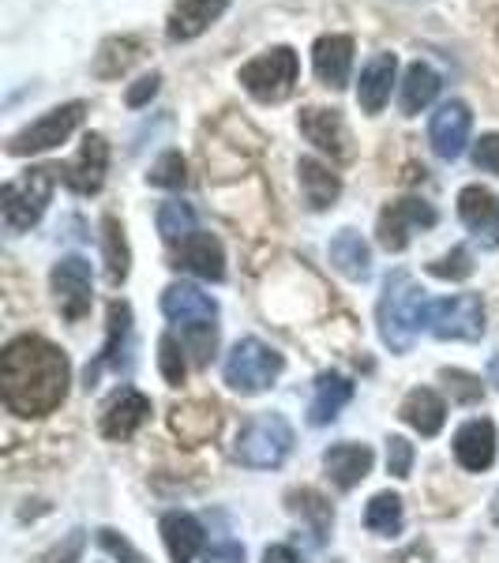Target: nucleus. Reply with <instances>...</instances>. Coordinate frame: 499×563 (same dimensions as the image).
<instances>
[{
	"label": "nucleus",
	"mask_w": 499,
	"mask_h": 563,
	"mask_svg": "<svg viewBox=\"0 0 499 563\" xmlns=\"http://www.w3.org/2000/svg\"><path fill=\"white\" fill-rule=\"evenodd\" d=\"M68 357L38 334L8 342L0 353V398L15 417H45L68 398Z\"/></svg>",
	"instance_id": "f257e3e1"
},
{
	"label": "nucleus",
	"mask_w": 499,
	"mask_h": 563,
	"mask_svg": "<svg viewBox=\"0 0 499 563\" xmlns=\"http://www.w3.org/2000/svg\"><path fill=\"white\" fill-rule=\"evenodd\" d=\"M424 312H429V297L406 271H395L384 282V294L376 305L379 320V339L387 342L395 353H406L413 346L417 331L424 327Z\"/></svg>",
	"instance_id": "f03ea898"
},
{
	"label": "nucleus",
	"mask_w": 499,
	"mask_h": 563,
	"mask_svg": "<svg viewBox=\"0 0 499 563\" xmlns=\"http://www.w3.org/2000/svg\"><path fill=\"white\" fill-rule=\"evenodd\" d=\"M53 174H60V169L34 166V169H26L23 177L8 180L4 192H0V214H4L8 233H26L31 225H38V218L45 214V207H49L53 185H57Z\"/></svg>",
	"instance_id": "7ed1b4c3"
},
{
	"label": "nucleus",
	"mask_w": 499,
	"mask_h": 563,
	"mask_svg": "<svg viewBox=\"0 0 499 563\" xmlns=\"http://www.w3.org/2000/svg\"><path fill=\"white\" fill-rule=\"evenodd\" d=\"M293 451V429L282 413H259L237 432L233 455L252 470H275L282 466Z\"/></svg>",
	"instance_id": "20e7f679"
},
{
	"label": "nucleus",
	"mask_w": 499,
	"mask_h": 563,
	"mask_svg": "<svg viewBox=\"0 0 499 563\" xmlns=\"http://www.w3.org/2000/svg\"><path fill=\"white\" fill-rule=\"evenodd\" d=\"M282 368L286 361L275 346H267L259 339H244L230 350L222 372H225V384L237 390V395H259V390H267L282 376Z\"/></svg>",
	"instance_id": "39448f33"
},
{
	"label": "nucleus",
	"mask_w": 499,
	"mask_h": 563,
	"mask_svg": "<svg viewBox=\"0 0 499 563\" xmlns=\"http://www.w3.org/2000/svg\"><path fill=\"white\" fill-rule=\"evenodd\" d=\"M297 76H301V60L289 45H275V49L259 53L256 60L241 68V87L248 90L256 102H282L293 90Z\"/></svg>",
	"instance_id": "423d86ee"
},
{
	"label": "nucleus",
	"mask_w": 499,
	"mask_h": 563,
	"mask_svg": "<svg viewBox=\"0 0 499 563\" xmlns=\"http://www.w3.org/2000/svg\"><path fill=\"white\" fill-rule=\"evenodd\" d=\"M424 327L443 342H477L485 334V305L477 294H455L443 301H429Z\"/></svg>",
	"instance_id": "0eeeda50"
},
{
	"label": "nucleus",
	"mask_w": 499,
	"mask_h": 563,
	"mask_svg": "<svg viewBox=\"0 0 499 563\" xmlns=\"http://www.w3.org/2000/svg\"><path fill=\"white\" fill-rule=\"evenodd\" d=\"M84 117H87V102H65V106L49 109V113H42L38 121L26 124L23 132H15L12 140H8V154L23 158V154L53 151L57 143H65L68 135L84 124Z\"/></svg>",
	"instance_id": "6e6552de"
},
{
	"label": "nucleus",
	"mask_w": 499,
	"mask_h": 563,
	"mask_svg": "<svg viewBox=\"0 0 499 563\" xmlns=\"http://www.w3.org/2000/svg\"><path fill=\"white\" fill-rule=\"evenodd\" d=\"M53 297L65 320H84L90 312V263L84 256H65L53 267Z\"/></svg>",
	"instance_id": "1a4fd4ad"
},
{
	"label": "nucleus",
	"mask_w": 499,
	"mask_h": 563,
	"mask_svg": "<svg viewBox=\"0 0 499 563\" xmlns=\"http://www.w3.org/2000/svg\"><path fill=\"white\" fill-rule=\"evenodd\" d=\"M435 225V211L424 199H398L379 214V244L387 252H402L417 230H429Z\"/></svg>",
	"instance_id": "9d476101"
},
{
	"label": "nucleus",
	"mask_w": 499,
	"mask_h": 563,
	"mask_svg": "<svg viewBox=\"0 0 499 563\" xmlns=\"http://www.w3.org/2000/svg\"><path fill=\"white\" fill-rule=\"evenodd\" d=\"M469 129H474V113H469L466 102H443L440 109L432 113V124H429V140H432V151L440 158L455 162L469 143Z\"/></svg>",
	"instance_id": "9b49d317"
},
{
	"label": "nucleus",
	"mask_w": 499,
	"mask_h": 563,
	"mask_svg": "<svg viewBox=\"0 0 499 563\" xmlns=\"http://www.w3.org/2000/svg\"><path fill=\"white\" fill-rule=\"evenodd\" d=\"M106 169H109V143H106V135L90 132L84 140V147H79V154L60 169V174H65V185L71 192L95 196L106 180Z\"/></svg>",
	"instance_id": "f8f14e48"
},
{
	"label": "nucleus",
	"mask_w": 499,
	"mask_h": 563,
	"mask_svg": "<svg viewBox=\"0 0 499 563\" xmlns=\"http://www.w3.org/2000/svg\"><path fill=\"white\" fill-rule=\"evenodd\" d=\"M458 218L466 222V230L485 244V249H499V196L488 188L469 185L458 192Z\"/></svg>",
	"instance_id": "ddd939ff"
},
{
	"label": "nucleus",
	"mask_w": 499,
	"mask_h": 563,
	"mask_svg": "<svg viewBox=\"0 0 499 563\" xmlns=\"http://www.w3.org/2000/svg\"><path fill=\"white\" fill-rule=\"evenodd\" d=\"M162 312H166L180 331L214 327L218 320L214 297H207L203 289H196V286H185V282H177V286H169L166 294H162Z\"/></svg>",
	"instance_id": "4468645a"
},
{
	"label": "nucleus",
	"mask_w": 499,
	"mask_h": 563,
	"mask_svg": "<svg viewBox=\"0 0 499 563\" xmlns=\"http://www.w3.org/2000/svg\"><path fill=\"white\" fill-rule=\"evenodd\" d=\"M301 132L308 143H315L323 154L331 158H350V132L346 121H342L339 109H323V106H308L301 109Z\"/></svg>",
	"instance_id": "2eb2a0df"
},
{
	"label": "nucleus",
	"mask_w": 499,
	"mask_h": 563,
	"mask_svg": "<svg viewBox=\"0 0 499 563\" xmlns=\"http://www.w3.org/2000/svg\"><path fill=\"white\" fill-rule=\"evenodd\" d=\"M398 76V57L395 53H376L365 68H361L357 79V106L365 109L368 117L384 113V106L391 102V87Z\"/></svg>",
	"instance_id": "dca6fc26"
},
{
	"label": "nucleus",
	"mask_w": 499,
	"mask_h": 563,
	"mask_svg": "<svg viewBox=\"0 0 499 563\" xmlns=\"http://www.w3.org/2000/svg\"><path fill=\"white\" fill-rule=\"evenodd\" d=\"M233 0H177L174 12L166 20V34L169 42H192L207 31L211 23L222 20V12Z\"/></svg>",
	"instance_id": "f3484780"
},
{
	"label": "nucleus",
	"mask_w": 499,
	"mask_h": 563,
	"mask_svg": "<svg viewBox=\"0 0 499 563\" xmlns=\"http://www.w3.org/2000/svg\"><path fill=\"white\" fill-rule=\"evenodd\" d=\"M147 417H151V398L140 395L135 387H121L102 413V432L109 440H129V435L143 429Z\"/></svg>",
	"instance_id": "a211bd4d"
},
{
	"label": "nucleus",
	"mask_w": 499,
	"mask_h": 563,
	"mask_svg": "<svg viewBox=\"0 0 499 563\" xmlns=\"http://www.w3.org/2000/svg\"><path fill=\"white\" fill-rule=\"evenodd\" d=\"M312 68L320 76V84L342 90L350 84L353 71V38L350 34H323L320 42L312 45Z\"/></svg>",
	"instance_id": "6ab92c4d"
},
{
	"label": "nucleus",
	"mask_w": 499,
	"mask_h": 563,
	"mask_svg": "<svg viewBox=\"0 0 499 563\" xmlns=\"http://www.w3.org/2000/svg\"><path fill=\"white\" fill-rule=\"evenodd\" d=\"M455 459L466 470H474V474L492 466L496 462V424L485 421V417L462 424L455 432Z\"/></svg>",
	"instance_id": "aec40b11"
},
{
	"label": "nucleus",
	"mask_w": 499,
	"mask_h": 563,
	"mask_svg": "<svg viewBox=\"0 0 499 563\" xmlns=\"http://www.w3.org/2000/svg\"><path fill=\"white\" fill-rule=\"evenodd\" d=\"M372 462H376V455H372L368 443H334L323 455V470L339 488H353L372 474Z\"/></svg>",
	"instance_id": "412c9836"
},
{
	"label": "nucleus",
	"mask_w": 499,
	"mask_h": 563,
	"mask_svg": "<svg viewBox=\"0 0 499 563\" xmlns=\"http://www.w3.org/2000/svg\"><path fill=\"white\" fill-rule=\"evenodd\" d=\"M218 424H222V417H218L214 402H185L174 406V413H169V429H174V435L185 448L207 443L218 432Z\"/></svg>",
	"instance_id": "4be33fe9"
},
{
	"label": "nucleus",
	"mask_w": 499,
	"mask_h": 563,
	"mask_svg": "<svg viewBox=\"0 0 499 563\" xmlns=\"http://www.w3.org/2000/svg\"><path fill=\"white\" fill-rule=\"evenodd\" d=\"M177 267L192 271V275L207 278V282H222L225 278V252H222V244H218V238L196 230L192 238L180 244Z\"/></svg>",
	"instance_id": "5701e85b"
},
{
	"label": "nucleus",
	"mask_w": 499,
	"mask_h": 563,
	"mask_svg": "<svg viewBox=\"0 0 499 563\" xmlns=\"http://www.w3.org/2000/svg\"><path fill=\"white\" fill-rule=\"evenodd\" d=\"M162 541H166L174 563H192L199 556V549H203V526L185 511H169L162 519Z\"/></svg>",
	"instance_id": "b1692460"
},
{
	"label": "nucleus",
	"mask_w": 499,
	"mask_h": 563,
	"mask_svg": "<svg viewBox=\"0 0 499 563\" xmlns=\"http://www.w3.org/2000/svg\"><path fill=\"white\" fill-rule=\"evenodd\" d=\"M297 177H301V192L312 211H326L334 207V199L342 196V180L331 166H323L320 158H301L297 162Z\"/></svg>",
	"instance_id": "393cba45"
},
{
	"label": "nucleus",
	"mask_w": 499,
	"mask_h": 563,
	"mask_svg": "<svg viewBox=\"0 0 499 563\" xmlns=\"http://www.w3.org/2000/svg\"><path fill=\"white\" fill-rule=\"evenodd\" d=\"M353 398V384L346 376H339V372H323L320 379H315V395H312V406H308V421L312 424H331L334 417L342 413V406H346Z\"/></svg>",
	"instance_id": "a878e982"
},
{
	"label": "nucleus",
	"mask_w": 499,
	"mask_h": 563,
	"mask_svg": "<svg viewBox=\"0 0 499 563\" xmlns=\"http://www.w3.org/2000/svg\"><path fill=\"white\" fill-rule=\"evenodd\" d=\"M331 263L339 275H346L350 282H365L372 275V249L365 244L357 230H342L331 241Z\"/></svg>",
	"instance_id": "bb28decb"
},
{
	"label": "nucleus",
	"mask_w": 499,
	"mask_h": 563,
	"mask_svg": "<svg viewBox=\"0 0 499 563\" xmlns=\"http://www.w3.org/2000/svg\"><path fill=\"white\" fill-rule=\"evenodd\" d=\"M402 421L421 435H435L443 429V421H447V406H443V398L432 387H417L402 402Z\"/></svg>",
	"instance_id": "cd10ccee"
},
{
	"label": "nucleus",
	"mask_w": 499,
	"mask_h": 563,
	"mask_svg": "<svg viewBox=\"0 0 499 563\" xmlns=\"http://www.w3.org/2000/svg\"><path fill=\"white\" fill-rule=\"evenodd\" d=\"M435 95H440V71L432 65H421V60L406 68L402 98H398V106H402L406 117H417L421 109H429Z\"/></svg>",
	"instance_id": "c85d7f7f"
},
{
	"label": "nucleus",
	"mask_w": 499,
	"mask_h": 563,
	"mask_svg": "<svg viewBox=\"0 0 499 563\" xmlns=\"http://www.w3.org/2000/svg\"><path fill=\"white\" fill-rule=\"evenodd\" d=\"M143 57V42L124 34V38H109L102 49H98V60H95V76L98 79H117L124 76L135 60Z\"/></svg>",
	"instance_id": "c756f323"
},
{
	"label": "nucleus",
	"mask_w": 499,
	"mask_h": 563,
	"mask_svg": "<svg viewBox=\"0 0 499 563\" xmlns=\"http://www.w3.org/2000/svg\"><path fill=\"white\" fill-rule=\"evenodd\" d=\"M129 331H132V308L124 301H113L109 305V339H106V350L102 357H98L95 368H87V387H95L98 372H102L106 365H117V350L129 342Z\"/></svg>",
	"instance_id": "7c9ffc66"
},
{
	"label": "nucleus",
	"mask_w": 499,
	"mask_h": 563,
	"mask_svg": "<svg viewBox=\"0 0 499 563\" xmlns=\"http://www.w3.org/2000/svg\"><path fill=\"white\" fill-rule=\"evenodd\" d=\"M102 244H106V267H109V282L121 286L129 278V241H124V225L117 222L113 214L102 218Z\"/></svg>",
	"instance_id": "2f4dec72"
},
{
	"label": "nucleus",
	"mask_w": 499,
	"mask_h": 563,
	"mask_svg": "<svg viewBox=\"0 0 499 563\" xmlns=\"http://www.w3.org/2000/svg\"><path fill=\"white\" fill-rule=\"evenodd\" d=\"M365 526L372 533H379V538H395V533L402 530V499L395 493L372 496L365 507Z\"/></svg>",
	"instance_id": "473e14b6"
},
{
	"label": "nucleus",
	"mask_w": 499,
	"mask_h": 563,
	"mask_svg": "<svg viewBox=\"0 0 499 563\" xmlns=\"http://www.w3.org/2000/svg\"><path fill=\"white\" fill-rule=\"evenodd\" d=\"M158 233L169 244H185L196 233V211L180 199H169V203L158 207Z\"/></svg>",
	"instance_id": "72a5a7b5"
},
{
	"label": "nucleus",
	"mask_w": 499,
	"mask_h": 563,
	"mask_svg": "<svg viewBox=\"0 0 499 563\" xmlns=\"http://www.w3.org/2000/svg\"><path fill=\"white\" fill-rule=\"evenodd\" d=\"M147 180H151L154 188H185L188 166H185V158H180V151H166V154H162V158L151 166Z\"/></svg>",
	"instance_id": "f704fd0d"
},
{
	"label": "nucleus",
	"mask_w": 499,
	"mask_h": 563,
	"mask_svg": "<svg viewBox=\"0 0 499 563\" xmlns=\"http://www.w3.org/2000/svg\"><path fill=\"white\" fill-rule=\"evenodd\" d=\"M158 365H162V376H166V384H174L180 387L185 384V350H180V342L174 339V334H162V342H158Z\"/></svg>",
	"instance_id": "c9c22d12"
},
{
	"label": "nucleus",
	"mask_w": 499,
	"mask_h": 563,
	"mask_svg": "<svg viewBox=\"0 0 499 563\" xmlns=\"http://www.w3.org/2000/svg\"><path fill=\"white\" fill-rule=\"evenodd\" d=\"M429 271L435 278H451V282H462L474 275V256L466 249H451L447 256H440L435 263H429Z\"/></svg>",
	"instance_id": "e433bc0d"
},
{
	"label": "nucleus",
	"mask_w": 499,
	"mask_h": 563,
	"mask_svg": "<svg viewBox=\"0 0 499 563\" xmlns=\"http://www.w3.org/2000/svg\"><path fill=\"white\" fill-rule=\"evenodd\" d=\"M474 166L499 177V132L480 135V140L474 143Z\"/></svg>",
	"instance_id": "4c0bfd02"
},
{
	"label": "nucleus",
	"mask_w": 499,
	"mask_h": 563,
	"mask_svg": "<svg viewBox=\"0 0 499 563\" xmlns=\"http://www.w3.org/2000/svg\"><path fill=\"white\" fill-rule=\"evenodd\" d=\"M410 466H413L410 440H402V435H391V440H387V470H391L395 477H410Z\"/></svg>",
	"instance_id": "58836bf2"
},
{
	"label": "nucleus",
	"mask_w": 499,
	"mask_h": 563,
	"mask_svg": "<svg viewBox=\"0 0 499 563\" xmlns=\"http://www.w3.org/2000/svg\"><path fill=\"white\" fill-rule=\"evenodd\" d=\"M84 556V530H71L65 541L57 544V549H49L38 563H79Z\"/></svg>",
	"instance_id": "ea45409f"
},
{
	"label": "nucleus",
	"mask_w": 499,
	"mask_h": 563,
	"mask_svg": "<svg viewBox=\"0 0 499 563\" xmlns=\"http://www.w3.org/2000/svg\"><path fill=\"white\" fill-rule=\"evenodd\" d=\"M98 544H102V549L109 552V556H113V560H121V563H143L140 552H135L132 544L124 541L117 530H98Z\"/></svg>",
	"instance_id": "a19ab883"
},
{
	"label": "nucleus",
	"mask_w": 499,
	"mask_h": 563,
	"mask_svg": "<svg viewBox=\"0 0 499 563\" xmlns=\"http://www.w3.org/2000/svg\"><path fill=\"white\" fill-rule=\"evenodd\" d=\"M158 84H162V76L158 71H151V76H143V79H135V87H129V106L132 109H140V106H147L154 95H158Z\"/></svg>",
	"instance_id": "79ce46f5"
},
{
	"label": "nucleus",
	"mask_w": 499,
	"mask_h": 563,
	"mask_svg": "<svg viewBox=\"0 0 499 563\" xmlns=\"http://www.w3.org/2000/svg\"><path fill=\"white\" fill-rule=\"evenodd\" d=\"M443 379H447V387L455 384V395L462 398V402H474V398H480V384L474 376H466V372H443Z\"/></svg>",
	"instance_id": "37998d69"
},
{
	"label": "nucleus",
	"mask_w": 499,
	"mask_h": 563,
	"mask_svg": "<svg viewBox=\"0 0 499 563\" xmlns=\"http://www.w3.org/2000/svg\"><path fill=\"white\" fill-rule=\"evenodd\" d=\"M203 563H244V549L233 541H222V544H211V552L203 556Z\"/></svg>",
	"instance_id": "c03bdc74"
},
{
	"label": "nucleus",
	"mask_w": 499,
	"mask_h": 563,
	"mask_svg": "<svg viewBox=\"0 0 499 563\" xmlns=\"http://www.w3.org/2000/svg\"><path fill=\"white\" fill-rule=\"evenodd\" d=\"M263 563H301V560H297V552L289 549V544H270V549L263 552Z\"/></svg>",
	"instance_id": "a18cd8bd"
}]
</instances>
